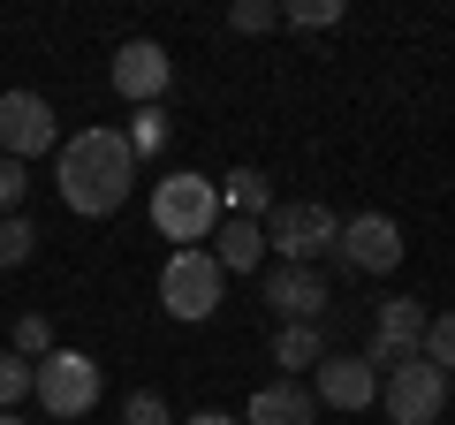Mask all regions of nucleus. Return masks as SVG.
<instances>
[{"instance_id":"obj_14","label":"nucleus","mask_w":455,"mask_h":425,"mask_svg":"<svg viewBox=\"0 0 455 425\" xmlns=\"http://www.w3.org/2000/svg\"><path fill=\"white\" fill-rule=\"evenodd\" d=\"M259 251H266L259 221H220V229H212V266H220V274H259Z\"/></svg>"},{"instance_id":"obj_26","label":"nucleus","mask_w":455,"mask_h":425,"mask_svg":"<svg viewBox=\"0 0 455 425\" xmlns=\"http://www.w3.org/2000/svg\"><path fill=\"white\" fill-rule=\"evenodd\" d=\"M182 425H243V418H228V410H190Z\"/></svg>"},{"instance_id":"obj_24","label":"nucleus","mask_w":455,"mask_h":425,"mask_svg":"<svg viewBox=\"0 0 455 425\" xmlns=\"http://www.w3.org/2000/svg\"><path fill=\"white\" fill-rule=\"evenodd\" d=\"M122 425H175V410H167V395H152V388H137L130 403H122Z\"/></svg>"},{"instance_id":"obj_23","label":"nucleus","mask_w":455,"mask_h":425,"mask_svg":"<svg viewBox=\"0 0 455 425\" xmlns=\"http://www.w3.org/2000/svg\"><path fill=\"white\" fill-rule=\"evenodd\" d=\"M23 395H31V365L16 349H0V410H23Z\"/></svg>"},{"instance_id":"obj_13","label":"nucleus","mask_w":455,"mask_h":425,"mask_svg":"<svg viewBox=\"0 0 455 425\" xmlns=\"http://www.w3.org/2000/svg\"><path fill=\"white\" fill-rule=\"evenodd\" d=\"M379 395V373L364 357H319V403L326 410H364Z\"/></svg>"},{"instance_id":"obj_27","label":"nucleus","mask_w":455,"mask_h":425,"mask_svg":"<svg viewBox=\"0 0 455 425\" xmlns=\"http://www.w3.org/2000/svg\"><path fill=\"white\" fill-rule=\"evenodd\" d=\"M0 425H23V418H16V410H0Z\"/></svg>"},{"instance_id":"obj_16","label":"nucleus","mask_w":455,"mask_h":425,"mask_svg":"<svg viewBox=\"0 0 455 425\" xmlns=\"http://www.w3.org/2000/svg\"><path fill=\"white\" fill-rule=\"evenodd\" d=\"M319 357H326V349H319V327H281L274 334V365H281V373H319Z\"/></svg>"},{"instance_id":"obj_20","label":"nucleus","mask_w":455,"mask_h":425,"mask_svg":"<svg viewBox=\"0 0 455 425\" xmlns=\"http://www.w3.org/2000/svg\"><path fill=\"white\" fill-rule=\"evenodd\" d=\"M274 23H281L274 0H235V8H228V31H243V38H266Z\"/></svg>"},{"instance_id":"obj_12","label":"nucleus","mask_w":455,"mask_h":425,"mask_svg":"<svg viewBox=\"0 0 455 425\" xmlns=\"http://www.w3.org/2000/svg\"><path fill=\"white\" fill-rule=\"evenodd\" d=\"M243 425H319V395L304 380H266V388H251Z\"/></svg>"},{"instance_id":"obj_10","label":"nucleus","mask_w":455,"mask_h":425,"mask_svg":"<svg viewBox=\"0 0 455 425\" xmlns=\"http://www.w3.org/2000/svg\"><path fill=\"white\" fill-rule=\"evenodd\" d=\"M425 319H433V311H425L418 296H387L379 319H372V357H364V365H372V373H379V365H387V373H395V365H410L425 349Z\"/></svg>"},{"instance_id":"obj_25","label":"nucleus","mask_w":455,"mask_h":425,"mask_svg":"<svg viewBox=\"0 0 455 425\" xmlns=\"http://www.w3.org/2000/svg\"><path fill=\"white\" fill-rule=\"evenodd\" d=\"M23 190H31V175H23V160H0V221L23 205Z\"/></svg>"},{"instance_id":"obj_11","label":"nucleus","mask_w":455,"mask_h":425,"mask_svg":"<svg viewBox=\"0 0 455 425\" xmlns=\"http://www.w3.org/2000/svg\"><path fill=\"white\" fill-rule=\"evenodd\" d=\"M167 76H175V61H167L160 38H130V46L114 53V92L130 99V107H160Z\"/></svg>"},{"instance_id":"obj_19","label":"nucleus","mask_w":455,"mask_h":425,"mask_svg":"<svg viewBox=\"0 0 455 425\" xmlns=\"http://www.w3.org/2000/svg\"><path fill=\"white\" fill-rule=\"evenodd\" d=\"M8 349H16L23 365L53 357V319H38V311H31V319H16V342H8Z\"/></svg>"},{"instance_id":"obj_1","label":"nucleus","mask_w":455,"mask_h":425,"mask_svg":"<svg viewBox=\"0 0 455 425\" xmlns=\"http://www.w3.org/2000/svg\"><path fill=\"white\" fill-rule=\"evenodd\" d=\"M53 190H61V205L76 212V221H107V212L130 205L137 190V152L122 130H76L61 137V152H53Z\"/></svg>"},{"instance_id":"obj_21","label":"nucleus","mask_w":455,"mask_h":425,"mask_svg":"<svg viewBox=\"0 0 455 425\" xmlns=\"http://www.w3.org/2000/svg\"><path fill=\"white\" fill-rule=\"evenodd\" d=\"M281 23H296V31H334V23H341V0H289Z\"/></svg>"},{"instance_id":"obj_3","label":"nucleus","mask_w":455,"mask_h":425,"mask_svg":"<svg viewBox=\"0 0 455 425\" xmlns=\"http://www.w3.org/2000/svg\"><path fill=\"white\" fill-rule=\"evenodd\" d=\"M341 244V212L319 197H289V205L266 212V251H281V266H311Z\"/></svg>"},{"instance_id":"obj_15","label":"nucleus","mask_w":455,"mask_h":425,"mask_svg":"<svg viewBox=\"0 0 455 425\" xmlns=\"http://www.w3.org/2000/svg\"><path fill=\"white\" fill-rule=\"evenodd\" d=\"M212 190H220V221H259V212H274V182H266L259 167H235V175H220Z\"/></svg>"},{"instance_id":"obj_18","label":"nucleus","mask_w":455,"mask_h":425,"mask_svg":"<svg viewBox=\"0 0 455 425\" xmlns=\"http://www.w3.org/2000/svg\"><path fill=\"white\" fill-rule=\"evenodd\" d=\"M31 251H38V229L23 221V212H8V221H0V274H8V266H23Z\"/></svg>"},{"instance_id":"obj_2","label":"nucleus","mask_w":455,"mask_h":425,"mask_svg":"<svg viewBox=\"0 0 455 425\" xmlns=\"http://www.w3.org/2000/svg\"><path fill=\"white\" fill-rule=\"evenodd\" d=\"M152 229H160L175 251H205L212 229H220V190H212L205 175H190V167L160 175L152 182Z\"/></svg>"},{"instance_id":"obj_22","label":"nucleus","mask_w":455,"mask_h":425,"mask_svg":"<svg viewBox=\"0 0 455 425\" xmlns=\"http://www.w3.org/2000/svg\"><path fill=\"white\" fill-rule=\"evenodd\" d=\"M122 137H130V152L145 160V152H160V145H167V115H160V107H137V122H130Z\"/></svg>"},{"instance_id":"obj_4","label":"nucleus","mask_w":455,"mask_h":425,"mask_svg":"<svg viewBox=\"0 0 455 425\" xmlns=\"http://www.w3.org/2000/svg\"><path fill=\"white\" fill-rule=\"evenodd\" d=\"M31 395L46 403V418H92L107 380H99V365L84 349H53V357L31 365Z\"/></svg>"},{"instance_id":"obj_17","label":"nucleus","mask_w":455,"mask_h":425,"mask_svg":"<svg viewBox=\"0 0 455 425\" xmlns=\"http://www.w3.org/2000/svg\"><path fill=\"white\" fill-rule=\"evenodd\" d=\"M418 357L433 365L440 380H455V311H433V319H425V349Z\"/></svg>"},{"instance_id":"obj_7","label":"nucleus","mask_w":455,"mask_h":425,"mask_svg":"<svg viewBox=\"0 0 455 425\" xmlns=\"http://www.w3.org/2000/svg\"><path fill=\"white\" fill-rule=\"evenodd\" d=\"M379 403H387V425H433L440 410H448V380L425 357H410V365H395V373L379 380Z\"/></svg>"},{"instance_id":"obj_9","label":"nucleus","mask_w":455,"mask_h":425,"mask_svg":"<svg viewBox=\"0 0 455 425\" xmlns=\"http://www.w3.org/2000/svg\"><path fill=\"white\" fill-rule=\"evenodd\" d=\"M259 296L274 304V319L281 327H319V311L334 304L326 296V281H319V266H266V281H259Z\"/></svg>"},{"instance_id":"obj_5","label":"nucleus","mask_w":455,"mask_h":425,"mask_svg":"<svg viewBox=\"0 0 455 425\" xmlns=\"http://www.w3.org/2000/svg\"><path fill=\"white\" fill-rule=\"evenodd\" d=\"M220 296H228V274L212 266V251H175V259L160 266V304L175 311V319H212L220 311Z\"/></svg>"},{"instance_id":"obj_8","label":"nucleus","mask_w":455,"mask_h":425,"mask_svg":"<svg viewBox=\"0 0 455 425\" xmlns=\"http://www.w3.org/2000/svg\"><path fill=\"white\" fill-rule=\"evenodd\" d=\"M334 259L349 266V274H395V266H403V229H395L387 212H349Z\"/></svg>"},{"instance_id":"obj_6","label":"nucleus","mask_w":455,"mask_h":425,"mask_svg":"<svg viewBox=\"0 0 455 425\" xmlns=\"http://www.w3.org/2000/svg\"><path fill=\"white\" fill-rule=\"evenodd\" d=\"M61 152V122H53L46 92H0V160H38Z\"/></svg>"}]
</instances>
